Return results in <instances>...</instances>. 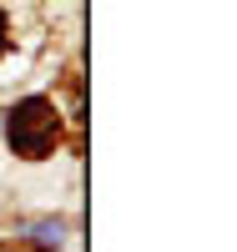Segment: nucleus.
Listing matches in <instances>:
<instances>
[{
	"label": "nucleus",
	"instance_id": "nucleus-1",
	"mask_svg": "<svg viewBox=\"0 0 237 252\" xmlns=\"http://www.w3.org/2000/svg\"><path fill=\"white\" fill-rule=\"evenodd\" d=\"M5 141H10V152L26 157V161L51 157L56 141H61V111H56V101H46V96L15 101V111L5 121Z\"/></svg>",
	"mask_w": 237,
	"mask_h": 252
},
{
	"label": "nucleus",
	"instance_id": "nucleus-2",
	"mask_svg": "<svg viewBox=\"0 0 237 252\" xmlns=\"http://www.w3.org/2000/svg\"><path fill=\"white\" fill-rule=\"evenodd\" d=\"M26 232L35 237V247H61L66 242V222H31Z\"/></svg>",
	"mask_w": 237,
	"mask_h": 252
},
{
	"label": "nucleus",
	"instance_id": "nucleus-3",
	"mask_svg": "<svg viewBox=\"0 0 237 252\" xmlns=\"http://www.w3.org/2000/svg\"><path fill=\"white\" fill-rule=\"evenodd\" d=\"M0 46H5V15H0Z\"/></svg>",
	"mask_w": 237,
	"mask_h": 252
}]
</instances>
